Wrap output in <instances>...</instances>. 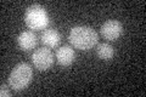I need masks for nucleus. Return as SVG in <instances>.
Masks as SVG:
<instances>
[{
  "label": "nucleus",
  "instance_id": "nucleus-4",
  "mask_svg": "<svg viewBox=\"0 0 146 97\" xmlns=\"http://www.w3.org/2000/svg\"><path fill=\"white\" fill-rule=\"evenodd\" d=\"M32 62L38 71H48L54 63V53L48 48L36 49L32 53Z\"/></svg>",
  "mask_w": 146,
  "mask_h": 97
},
{
  "label": "nucleus",
  "instance_id": "nucleus-7",
  "mask_svg": "<svg viewBox=\"0 0 146 97\" xmlns=\"http://www.w3.org/2000/svg\"><path fill=\"white\" fill-rule=\"evenodd\" d=\"M55 57H56L58 64L61 66H70V64L73 63L76 57L74 50H73L71 46L68 45H63L61 48H58L56 50V53H55Z\"/></svg>",
  "mask_w": 146,
  "mask_h": 97
},
{
  "label": "nucleus",
  "instance_id": "nucleus-6",
  "mask_svg": "<svg viewBox=\"0 0 146 97\" xmlns=\"http://www.w3.org/2000/svg\"><path fill=\"white\" fill-rule=\"evenodd\" d=\"M17 44L23 51H31L38 44V38L32 30H23L17 36Z\"/></svg>",
  "mask_w": 146,
  "mask_h": 97
},
{
  "label": "nucleus",
  "instance_id": "nucleus-9",
  "mask_svg": "<svg viewBox=\"0 0 146 97\" xmlns=\"http://www.w3.org/2000/svg\"><path fill=\"white\" fill-rule=\"evenodd\" d=\"M96 53L100 58L104 59V61H110V59L115 56V49L107 43H102V44L98 45Z\"/></svg>",
  "mask_w": 146,
  "mask_h": 97
},
{
  "label": "nucleus",
  "instance_id": "nucleus-5",
  "mask_svg": "<svg viewBox=\"0 0 146 97\" xmlns=\"http://www.w3.org/2000/svg\"><path fill=\"white\" fill-rule=\"evenodd\" d=\"M100 32L105 39L115 41L123 34V24L117 20H108L102 23Z\"/></svg>",
  "mask_w": 146,
  "mask_h": 97
},
{
  "label": "nucleus",
  "instance_id": "nucleus-2",
  "mask_svg": "<svg viewBox=\"0 0 146 97\" xmlns=\"http://www.w3.org/2000/svg\"><path fill=\"white\" fill-rule=\"evenodd\" d=\"M33 78V69L31 64L21 62L16 64L9 75V85L13 91H22L31 84Z\"/></svg>",
  "mask_w": 146,
  "mask_h": 97
},
{
  "label": "nucleus",
  "instance_id": "nucleus-3",
  "mask_svg": "<svg viewBox=\"0 0 146 97\" xmlns=\"http://www.w3.org/2000/svg\"><path fill=\"white\" fill-rule=\"evenodd\" d=\"M25 22L28 28L33 30H42L49 26V15L46 10L39 4L31 5L25 12Z\"/></svg>",
  "mask_w": 146,
  "mask_h": 97
},
{
  "label": "nucleus",
  "instance_id": "nucleus-10",
  "mask_svg": "<svg viewBox=\"0 0 146 97\" xmlns=\"http://www.w3.org/2000/svg\"><path fill=\"white\" fill-rule=\"evenodd\" d=\"M0 96H1V97H4V96H11V92L9 91L7 85H5V84L1 85V87H0Z\"/></svg>",
  "mask_w": 146,
  "mask_h": 97
},
{
  "label": "nucleus",
  "instance_id": "nucleus-1",
  "mask_svg": "<svg viewBox=\"0 0 146 97\" xmlns=\"http://www.w3.org/2000/svg\"><path fill=\"white\" fill-rule=\"evenodd\" d=\"M68 39L73 48L82 50V51H88L98 44L99 36L95 29H93L91 27L77 26L71 29Z\"/></svg>",
  "mask_w": 146,
  "mask_h": 97
},
{
  "label": "nucleus",
  "instance_id": "nucleus-8",
  "mask_svg": "<svg viewBox=\"0 0 146 97\" xmlns=\"http://www.w3.org/2000/svg\"><path fill=\"white\" fill-rule=\"evenodd\" d=\"M42 43L48 48H56L61 41V35L56 29H45L42 33Z\"/></svg>",
  "mask_w": 146,
  "mask_h": 97
}]
</instances>
